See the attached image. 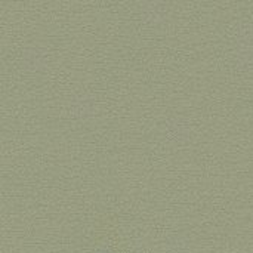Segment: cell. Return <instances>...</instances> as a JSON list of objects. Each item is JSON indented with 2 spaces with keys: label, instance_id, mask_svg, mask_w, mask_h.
<instances>
[{
  "label": "cell",
  "instance_id": "1",
  "mask_svg": "<svg viewBox=\"0 0 253 253\" xmlns=\"http://www.w3.org/2000/svg\"><path fill=\"white\" fill-rule=\"evenodd\" d=\"M236 67L240 73H253V21H242L234 37Z\"/></svg>",
  "mask_w": 253,
  "mask_h": 253
},
{
  "label": "cell",
  "instance_id": "2",
  "mask_svg": "<svg viewBox=\"0 0 253 253\" xmlns=\"http://www.w3.org/2000/svg\"><path fill=\"white\" fill-rule=\"evenodd\" d=\"M22 67L30 73H40L49 64V52L42 46H28L22 52Z\"/></svg>",
  "mask_w": 253,
  "mask_h": 253
},
{
  "label": "cell",
  "instance_id": "3",
  "mask_svg": "<svg viewBox=\"0 0 253 253\" xmlns=\"http://www.w3.org/2000/svg\"><path fill=\"white\" fill-rule=\"evenodd\" d=\"M142 21L148 25H160L168 18V4L163 0H144L139 7Z\"/></svg>",
  "mask_w": 253,
  "mask_h": 253
},
{
  "label": "cell",
  "instance_id": "4",
  "mask_svg": "<svg viewBox=\"0 0 253 253\" xmlns=\"http://www.w3.org/2000/svg\"><path fill=\"white\" fill-rule=\"evenodd\" d=\"M165 135L173 142L185 144L191 136V125L184 117H172L165 125Z\"/></svg>",
  "mask_w": 253,
  "mask_h": 253
},
{
  "label": "cell",
  "instance_id": "5",
  "mask_svg": "<svg viewBox=\"0 0 253 253\" xmlns=\"http://www.w3.org/2000/svg\"><path fill=\"white\" fill-rule=\"evenodd\" d=\"M70 113L77 119H87L96 113V98L90 93H77L70 102Z\"/></svg>",
  "mask_w": 253,
  "mask_h": 253
},
{
  "label": "cell",
  "instance_id": "6",
  "mask_svg": "<svg viewBox=\"0 0 253 253\" xmlns=\"http://www.w3.org/2000/svg\"><path fill=\"white\" fill-rule=\"evenodd\" d=\"M76 1H79V3H89V1H92V0H76Z\"/></svg>",
  "mask_w": 253,
  "mask_h": 253
}]
</instances>
